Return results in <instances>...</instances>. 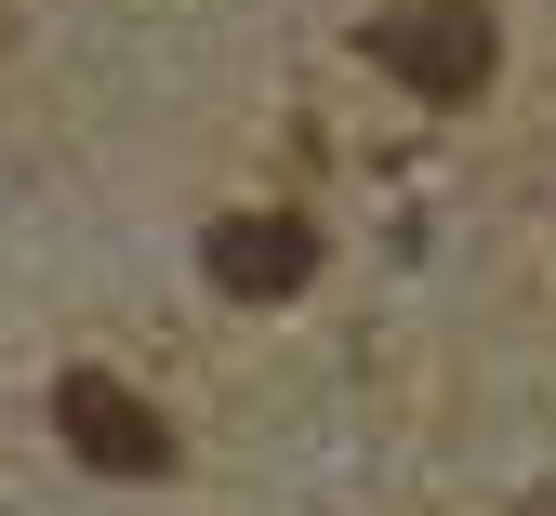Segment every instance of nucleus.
Wrapping results in <instances>:
<instances>
[{
	"mask_svg": "<svg viewBox=\"0 0 556 516\" xmlns=\"http://www.w3.org/2000/svg\"><path fill=\"white\" fill-rule=\"evenodd\" d=\"M358 40H371V66H384V80H397V93H425V106L491 93V66H504L491 0H384Z\"/></svg>",
	"mask_w": 556,
	"mask_h": 516,
	"instance_id": "f257e3e1",
	"label": "nucleus"
},
{
	"mask_svg": "<svg viewBox=\"0 0 556 516\" xmlns=\"http://www.w3.org/2000/svg\"><path fill=\"white\" fill-rule=\"evenodd\" d=\"M305 278H318V226H305V212H226V226H213V291L292 305Z\"/></svg>",
	"mask_w": 556,
	"mask_h": 516,
	"instance_id": "7ed1b4c3",
	"label": "nucleus"
},
{
	"mask_svg": "<svg viewBox=\"0 0 556 516\" xmlns=\"http://www.w3.org/2000/svg\"><path fill=\"white\" fill-rule=\"evenodd\" d=\"M530 516H556V490H530Z\"/></svg>",
	"mask_w": 556,
	"mask_h": 516,
	"instance_id": "20e7f679",
	"label": "nucleus"
},
{
	"mask_svg": "<svg viewBox=\"0 0 556 516\" xmlns=\"http://www.w3.org/2000/svg\"><path fill=\"white\" fill-rule=\"evenodd\" d=\"M53 424H66V451H80L93 477H173V424L132 398L119 372H66L53 385Z\"/></svg>",
	"mask_w": 556,
	"mask_h": 516,
	"instance_id": "f03ea898",
	"label": "nucleus"
}]
</instances>
